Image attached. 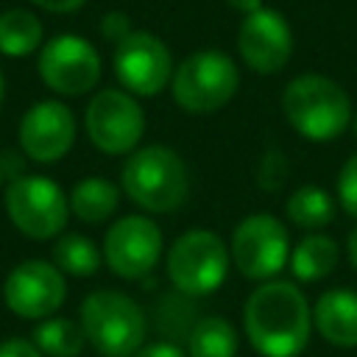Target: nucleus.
I'll return each mask as SVG.
<instances>
[{"instance_id": "nucleus-32", "label": "nucleus", "mask_w": 357, "mask_h": 357, "mask_svg": "<svg viewBox=\"0 0 357 357\" xmlns=\"http://www.w3.org/2000/svg\"><path fill=\"white\" fill-rule=\"evenodd\" d=\"M346 254H349L351 268L357 271V229H351V231H349V240H346Z\"/></svg>"}, {"instance_id": "nucleus-6", "label": "nucleus", "mask_w": 357, "mask_h": 357, "mask_svg": "<svg viewBox=\"0 0 357 357\" xmlns=\"http://www.w3.org/2000/svg\"><path fill=\"white\" fill-rule=\"evenodd\" d=\"M229 245L209 229H190L167 251V279L184 296L215 293L229 273Z\"/></svg>"}, {"instance_id": "nucleus-13", "label": "nucleus", "mask_w": 357, "mask_h": 357, "mask_svg": "<svg viewBox=\"0 0 357 357\" xmlns=\"http://www.w3.org/2000/svg\"><path fill=\"white\" fill-rule=\"evenodd\" d=\"M240 59L259 75L279 73L293 53V33L287 20L276 8H257L243 17L237 31Z\"/></svg>"}, {"instance_id": "nucleus-9", "label": "nucleus", "mask_w": 357, "mask_h": 357, "mask_svg": "<svg viewBox=\"0 0 357 357\" xmlns=\"http://www.w3.org/2000/svg\"><path fill=\"white\" fill-rule=\"evenodd\" d=\"M86 134L103 153H131L145 134V114L131 92L103 89L86 106Z\"/></svg>"}, {"instance_id": "nucleus-10", "label": "nucleus", "mask_w": 357, "mask_h": 357, "mask_svg": "<svg viewBox=\"0 0 357 357\" xmlns=\"http://www.w3.org/2000/svg\"><path fill=\"white\" fill-rule=\"evenodd\" d=\"M114 75L131 95H159L173 78V56L151 31H131L114 47Z\"/></svg>"}, {"instance_id": "nucleus-17", "label": "nucleus", "mask_w": 357, "mask_h": 357, "mask_svg": "<svg viewBox=\"0 0 357 357\" xmlns=\"http://www.w3.org/2000/svg\"><path fill=\"white\" fill-rule=\"evenodd\" d=\"M340 259V248L329 234L312 231L290 251V273L298 282H318L326 279Z\"/></svg>"}, {"instance_id": "nucleus-8", "label": "nucleus", "mask_w": 357, "mask_h": 357, "mask_svg": "<svg viewBox=\"0 0 357 357\" xmlns=\"http://www.w3.org/2000/svg\"><path fill=\"white\" fill-rule=\"evenodd\" d=\"M6 212L22 234L47 240L64 229L70 201L61 187L45 176H17L6 190Z\"/></svg>"}, {"instance_id": "nucleus-12", "label": "nucleus", "mask_w": 357, "mask_h": 357, "mask_svg": "<svg viewBox=\"0 0 357 357\" xmlns=\"http://www.w3.org/2000/svg\"><path fill=\"white\" fill-rule=\"evenodd\" d=\"M39 75L59 95H84L100 78V56L86 39L61 33L42 47Z\"/></svg>"}, {"instance_id": "nucleus-11", "label": "nucleus", "mask_w": 357, "mask_h": 357, "mask_svg": "<svg viewBox=\"0 0 357 357\" xmlns=\"http://www.w3.org/2000/svg\"><path fill=\"white\" fill-rule=\"evenodd\" d=\"M162 257V231L145 215H126L103 237V259L123 279H145Z\"/></svg>"}, {"instance_id": "nucleus-2", "label": "nucleus", "mask_w": 357, "mask_h": 357, "mask_svg": "<svg viewBox=\"0 0 357 357\" xmlns=\"http://www.w3.org/2000/svg\"><path fill=\"white\" fill-rule=\"evenodd\" d=\"M282 112L293 131L312 142L337 139L351 123V100L346 89L318 73L296 75L284 86Z\"/></svg>"}, {"instance_id": "nucleus-16", "label": "nucleus", "mask_w": 357, "mask_h": 357, "mask_svg": "<svg viewBox=\"0 0 357 357\" xmlns=\"http://www.w3.org/2000/svg\"><path fill=\"white\" fill-rule=\"evenodd\" d=\"M312 324L326 343L337 349H354L357 346V293L349 287H335L321 293L312 307Z\"/></svg>"}, {"instance_id": "nucleus-34", "label": "nucleus", "mask_w": 357, "mask_h": 357, "mask_svg": "<svg viewBox=\"0 0 357 357\" xmlns=\"http://www.w3.org/2000/svg\"><path fill=\"white\" fill-rule=\"evenodd\" d=\"M354 131H357V117H354Z\"/></svg>"}, {"instance_id": "nucleus-14", "label": "nucleus", "mask_w": 357, "mask_h": 357, "mask_svg": "<svg viewBox=\"0 0 357 357\" xmlns=\"http://www.w3.org/2000/svg\"><path fill=\"white\" fill-rule=\"evenodd\" d=\"M3 296L11 312H17L20 318H47L61 307L67 284L56 265L45 259H28L6 276Z\"/></svg>"}, {"instance_id": "nucleus-3", "label": "nucleus", "mask_w": 357, "mask_h": 357, "mask_svg": "<svg viewBox=\"0 0 357 357\" xmlns=\"http://www.w3.org/2000/svg\"><path fill=\"white\" fill-rule=\"evenodd\" d=\"M120 178L126 195L137 206L156 215L181 209L190 195V167L178 151L167 145H145L131 151Z\"/></svg>"}, {"instance_id": "nucleus-1", "label": "nucleus", "mask_w": 357, "mask_h": 357, "mask_svg": "<svg viewBox=\"0 0 357 357\" xmlns=\"http://www.w3.org/2000/svg\"><path fill=\"white\" fill-rule=\"evenodd\" d=\"M245 337L262 357H298L312 332V310L298 284L268 279L251 290L243 307Z\"/></svg>"}, {"instance_id": "nucleus-23", "label": "nucleus", "mask_w": 357, "mask_h": 357, "mask_svg": "<svg viewBox=\"0 0 357 357\" xmlns=\"http://www.w3.org/2000/svg\"><path fill=\"white\" fill-rule=\"evenodd\" d=\"M56 268L73 276H92L100 268V251L98 245L84 234H67L53 245Z\"/></svg>"}, {"instance_id": "nucleus-21", "label": "nucleus", "mask_w": 357, "mask_h": 357, "mask_svg": "<svg viewBox=\"0 0 357 357\" xmlns=\"http://www.w3.org/2000/svg\"><path fill=\"white\" fill-rule=\"evenodd\" d=\"M42 42V22L36 14L25 8H8L0 14V53L6 56H28Z\"/></svg>"}, {"instance_id": "nucleus-28", "label": "nucleus", "mask_w": 357, "mask_h": 357, "mask_svg": "<svg viewBox=\"0 0 357 357\" xmlns=\"http://www.w3.org/2000/svg\"><path fill=\"white\" fill-rule=\"evenodd\" d=\"M134 357H187V351L173 343V340H156V343H142Z\"/></svg>"}, {"instance_id": "nucleus-35", "label": "nucleus", "mask_w": 357, "mask_h": 357, "mask_svg": "<svg viewBox=\"0 0 357 357\" xmlns=\"http://www.w3.org/2000/svg\"><path fill=\"white\" fill-rule=\"evenodd\" d=\"M0 181H3V167H0Z\"/></svg>"}, {"instance_id": "nucleus-5", "label": "nucleus", "mask_w": 357, "mask_h": 357, "mask_svg": "<svg viewBox=\"0 0 357 357\" xmlns=\"http://www.w3.org/2000/svg\"><path fill=\"white\" fill-rule=\"evenodd\" d=\"M240 86V70L223 50L190 53L170 78L173 100L190 114H212L223 109Z\"/></svg>"}, {"instance_id": "nucleus-22", "label": "nucleus", "mask_w": 357, "mask_h": 357, "mask_svg": "<svg viewBox=\"0 0 357 357\" xmlns=\"http://www.w3.org/2000/svg\"><path fill=\"white\" fill-rule=\"evenodd\" d=\"M86 343L81 324L70 318H47L33 329V346L47 357H78Z\"/></svg>"}, {"instance_id": "nucleus-24", "label": "nucleus", "mask_w": 357, "mask_h": 357, "mask_svg": "<svg viewBox=\"0 0 357 357\" xmlns=\"http://www.w3.org/2000/svg\"><path fill=\"white\" fill-rule=\"evenodd\" d=\"M153 321H156V326L162 329V335L176 343L178 337H187V335H190V329L195 326L198 318H192L190 296L173 290V293L162 296L159 304L153 307Z\"/></svg>"}, {"instance_id": "nucleus-30", "label": "nucleus", "mask_w": 357, "mask_h": 357, "mask_svg": "<svg viewBox=\"0 0 357 357\" xmlns=\"http://www.w3.org/2000/svg\"><path fill=\"white\" fill-rule=\"evenodd\" d=\"M31 3L45 11H53V14H70V11H78L86 0H31Z\"/></svg>"}, {"instance_id": "nucleus-4", "label": "nucleus", "mask_w": 357, "mask_h": 357, "mask_svg": "<svg viewBox=\"0 0 357 357\" xmlns=\"http://www.w3.org/2000/svg\"><path fill=\"white\" fill-rule=\"evenodd\" d=\"M81 329L103 357H134L145 343L142 307L117 290H95L81 304Z\"/></svg>"}, {"instance_id": "nucleus-33", "label": "nucleus", "mask_w": 357, "mask_h": 357, "mask_svg": "<svg viewBox=\"0 0 357 357\" xmlns=\"http://www.w3.org/2000/svg\"><path fill=\"white\" fill-rule=\"evenodd\" d=\"M3 89H6V84H3V73H0V103H3Z\"/></svg>"}, {"instance_id": "nucleus-7", "label": "nucleus", "mask_w": 357, "mask_h": 357, "mask_svg": "<svg viewBox=\"0 0 357 357\" xmlns=\"http://www.w3.org/2000/svg\"><path fill=\"white\" fill-rule=\"evenodd\" d=\"M234 268L251 282L273 279L290 262V234L287 226L268 215L257 212L237 223L229 245Z\"/></svg>"}, {"instance_id": "nucleus-27", "label": "nucleus", "mask_w": 357, "mask_h": 357, "mask_svg": "<svg viewBox=\"0 0 357 357\" xmlns=\"http://www.w3.org/2000/svg\"><path fill=\"white\" fill-rule=\"evenodd\" d=\"M131 20L123 14V11H109L103 20H100V33L109 39V42H123L128 33H131Z\"/></svg>"}, {"instance_id": "nucleus-19", "label": "nucleus", "mask_w": 357, "mask_h": 357, "mask_svg": "<svg viewBox=\"0 0 357 357\" xmlns=\"http://www.w3.org/2000/svg\"><path fill=\"white\" fill-rule=\"evenodd\" d=\"M117 204H120V190L100 176H89V178L78 181L70 192V209L84 223H100V220L112 218Z\"/></svg>"}, {"instance_id": "nucleus-18", "label": "nucleus", "mask_w": 357, "mask_h": 357, "mask_svg": "<svg viewBox=\"0 0 357 357\" xmlns=\"http://www.w3.org/2000/svg\"><path fill=\"white\" fill-rule=\"evenodd\" d=\"M237 329L220 315H204L187 335V357H237Z\"/></svg>"}, {"instance_id": "nucleus-15", "label": "nucleus", "mask_w": 357, "mask_h": 357, "mask_svg": "<svg viewBox=\"0 0 357 357\" xmlns=\"http://www.w3.org/2000/svg\"><path fill=\"white\" fill-rule=\"evenodd\" d=\"M75 139V117L59 100H42L31 106L20 123V145L36 162L61 159Z\"/></svg>"}, {"instance_id": "nucleus-20", "label": "nucleus", "mask_w": 357, "mask_h": 357, "mask_svg": "<svg viewBox=\"0 0 357 357\" xmlns=\"http://www.w3.org/2000/svg\"><path fill=\"white\" fill-rule=\"evenodd\" d=\"M284 215L298 229L318 231V229L332 223V218H335V198L324 187H318V184H304V187H298L287 198Z\"/></svg>"}, {"instance_id": "nucleus-29", "label": "nucleus", "mask_w": 357, "mask_h": 357, "mask_svg": "<svg viewBox=\"0 0 357 357\" xmlns=\"http://www.w3.org/2000/svg\"><path fill=\"white\" fill-rule=\"evenodd\" d=\"M0 357H42V351L31 340L11 337V340H3L0 343Z\"/></svg>"}, {"instance_id": "nucleus-26", "label": "nucleus", "mask_w": 357, "mask_h": 357, "mask_svg": "<svg viewBox=\"0 0 357 357\" xmlns=\"http://www.w3.org/2000/svg\"><path fill=\"white\" fill-rule=\"evenodd\" d=\"M337 201L340 206L357 218V153L346 159V165L340 167V176H337Z\"/></svg>"}, {"instance_id": "nucleus-31", "label": "nucleus", "mask_w": 357, "mask_h": 357, "mask_svg": "<svg viewBox=\"0 0 357 357\" xmlns=\"http://www.w3.org/2000/svg\"><path fill=\"white\" fill-rule=\"evenodd\" d=\"M234 11H240L243 17L245 14H251V11H257V8H262V0H226Z\"/></svg>"}, {"instance_id": "nucleus-25", "label": "nucleus", "mask_w": 357, "mask_h": 357, "mask_svg": "<svg viewBox=\"0 0 357 357\" xmlns=\"http://www.w3.org/2000/svg\"><path fill=\"white\" fill-rule=\"evenodd\" d=\"M284 176H287V162H284V156H282L276 148L265 151V156H262V162H259V167H257V181H259V187L273 192V190H279V187L284 184Z\"/></svg>"}]
</instances>
